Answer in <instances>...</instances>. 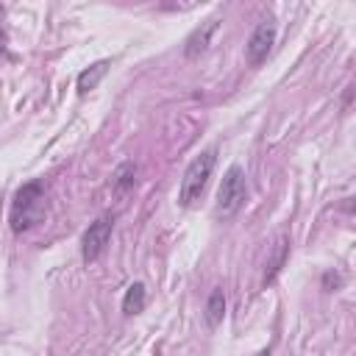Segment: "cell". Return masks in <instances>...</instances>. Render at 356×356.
<instances>
[{"instance_id":"7c38bea8","label":"cell","mask_w":356,"mask_h":356,"mask_svg":"<svg viewBox=\"0 0 356 356\" xmlns=\"http://www.w3.org/2000/svg\"><path fill=\"white\" fill-rule=\"evenodd\" d=\"M3 42H6V36H3V31H0V53H3Z\"/></svg>"},{"instance_id":"30bf717a","label":"cell","mask_w":356,"mask_h":356,"mask_svg":"<svg viewBox=\"0 0 356 356\" xmlns=\"http://www.w3.org/2000/svg\"><path fill=\"white\" fill-rule=\"evenodd\" d=\"M284 259H286V239H278V242H275V250H273V259H270V270H267V275H264V284H270V281L275 278V273L281 270Z\"/></svg>"},{"instance_id":"8fae6325","label":"cell","mask_w":356,"mask_h":356,"mask_svg":"<svg viewBox=\"0 0 356 356\" xmlns=\"http://www.w3.org/2000/svg\"><path fill=\"white\" fill-rule=\"evenodd\" d=\"M117 192H125L128 186H134V164H122L117 170V181H114Z\"/></svg>"},{"instance_id":"5b68a950","label":"cell","mask_w":356,"mask_h":356,"mask_svg":"<svg viewBox=\"0 0 356 356\" xmlns=\"http://www.w3.org/2000/svg\"><path fill=\"white\" fill-rule=\"evenodd\" d=\"M111 222L114 220L108 214H103L95 222H89V228L83 231V239H81V256H83V261H95L106 250L108 236H111Z\"/></svg>"},{"instance_id":"4fadbf2b","label":"cell","mask_w":356,"mask_h":356,"mask_svg":"<svg viewBox=\"0 0 356 356\" xmlns=\"http://www.w3.org/2000/svg\"><path fill=\"white\" fill-rule=\"evenodd\" d=\"M256 356H270V350H261V353H256Z\"/></svg>"},{"instance_id":"6da1fadb","label":"cell","mask_w":356,"mask_h":356,"mask_svg":"<svg viewBox=\"0 0 356 356\" xmlns=\"http://www.w3.org/2000/svg\"><path fill=\"white\" fill-rule=\"evenodd\" d=\"M44 214V184L42 181H28L17 189L14 200H11V214L8 222L17 234L28 231L31 225H36Z\"/></svg>"},{"instance_id":"277c9868","label":"cell","mask_w":356,"mask_h":356,"mask_svg":"<svg viewBox=\"0 0 356 356\" xmlns=\"http://www.w3.org/2000/svg\"><path fill=\"white\" fill-rule=\"evenodd\" d=\"M273 44H275V22H273V19H261V22L253 28V33H250V39H248V44H245L248 64H250V67H259V64L270 56Z\"/></svg>"},{"instance_id":"8992f818","label":"cell","mask_w":356,"mask_h":356,"mask_svg":"<svg viewBox=\"0 0 356 356\" xmlns=\"http://www.w3.org/2000/svg\"><path fill=\"white\" fill-rule=\"evenodd\" d=\"M217 28H220V19H217V17H211V19L200 22V25L186 36V44H184L186 58H195V56L206 53V50H209V44H211V39H214V33H217Z\"/></svg>"},{"instance_id":"52a82bcc","label":"cell","mask_w":356,"mask_h":356,"mask_svg":"<svg viewBox=\"0 0 356 356\" xmlns=\"http://www.w3.org/2000/svg\"><path fill=\"white\" fill-rule=\"evenodd\" d=\"M106 72H108V61H97V64L86 67V70L78 75V92H81V95L92 92V89L103 81V75H106Z\"/></svg>"},{"instance_id":"9c48e42d","label":"cell","mask_w":356,"mask_h":356,"mask_svg":"<svg viewBox=\"0 0 356 356\" xmlns=\"http://www.w3.org/2000/svg\"><path fill=\"white\" fill-rule=\"evenodd\" d=\"M222 314H225V295H222V289H214L209 295V303H206V323L209 325H220Z\"/></svg>"},{"instance_id":"7a4b0ae2","label":"cell","mask_w":356,"mask_h":356,"mask_svg":"<svg viewBox=\"0 0 356 356\" xmlns=\"http://www.w3.org/2000/svg\"><path fill=\"white\" fill-rule=\"evenodd\" d=\"M214 164H217V153L214 150H203L200 156H195L189 161V167H186V172L181 178V189H178V203L184 209H189V206H195L200 200V195H203V189H206V184H209V178L214 172Z\"/></svg>"},{"instance_id":"ba28073f","label":"cell","mask_w":356,"mask_h":356,"mask_svg":"<svg viewBox=\"0 0 356 356\" xmlns=\"http://www.w3.org/2000/svg\"><path fill=\"white\" fill-rule=\"evenodd\" d=\"M145 309V284H131L125 289V298H122V314H139Z\"/></svg>"},{"instance_id":"3957f363","label":"cell","mask_w":356,"mask_h":356,"mask_svg":"<svg viewBox=\"0 0 356 356\" xmlns=\"http://www.w3.org/2000/svg\"><path fill=\"white\" fill-rule=\"evenodd\" d=\"M245 195H248V186H245V172L239 164H231L220 181V189H217V206H214V214L217 217H234L242 203H245Z\"/></svg>"}]
</instances>
